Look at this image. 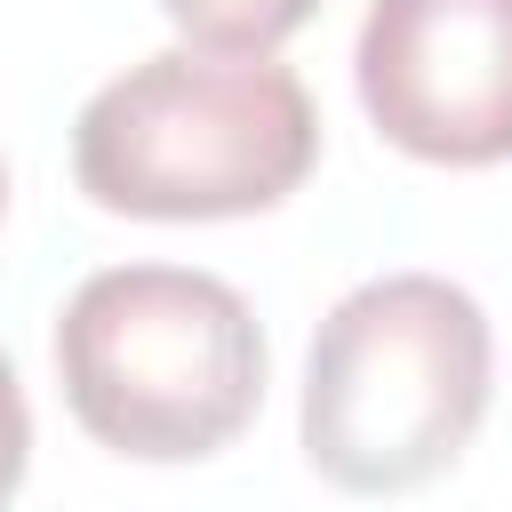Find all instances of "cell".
<instances>
[{"instance_id": "cell-1", "label": "cell", "mask_w": 512, "mask_h": 512, "mask_svg": "<svg viewBox=\"0 0 512 512\" xmlns=\"http://www.w3.org/2000/svg\"><path fill=\"white\" fill-rule=\"evenodd\" d=\"M320 152L312 96L272 56L160 48L104 80L72 120V176L120 216H248L304 184Z\"/></svg>"}, {"instance_id": "cell-2", "label": "cell", "mask_w": 512, "mask_h": 512, "mask_svg": "<svg viewBox=\"0 0 512 512\" xmlns=\"http://www.w3.org/2000/svg\"><path fill=\"white\" fill-rule=\"evenodd\" d=\"M56 376L120 456H216L264 400V336L232 280L192 264H112L72 288L56 320Z\"/></svg>"}, {"instance_id": "cell-3", "label": "cell", "mask_w": 512, "mask_h": 512, "mask_svg": "<svg viewBox=\"0 0 512 512\" xmlns=\"http://www.w3.org/2000/svg\"><path fill=\"white\" fill-rule=\"evenodd\" d=\"M488 408V312L440 272L360 280L304 360V456L352 496L456 464Z\"/></svg>"}, {"instance_id": "cell-4", "label": "cell", "mask_w": 512, "mask_h": 512, "mask_svg": "<svg viewBox=\"0 0 512 512\" xmlns=\"http://www.w3.org/2000/svg\"><path fill=\"white\" fill-rule=\"evenodd\" d=\"M352 72L400 152L448 168L512 160V0H376Z\"/></svg>"}, {"instance_id": "cell-5", "label": "cell", "mask_w": 512, "mask_h": 512, "mask_svg": "<svg viewBox=\"0 0 512 512\" xmlns=\"http://www.w3.org/2000/svg\"><path fill=\"white\" fill-rule=\"evenodd\" d=\"M168 24L216 56H272L320 0H160Z\"/></svg>"}, {"instance_id": "cell-6", "label": "cell", "mask_w": 512, "mask_h": 512, "mask_svg": "<svg viewBox=\"0 0 512 512\" xmlns=\"http://www.w3.org/2000/svg\"><path fill=\"white\" fill-rule=\"evenodd\" d=\"M24 456H32V408H24V392H16V368H8V352H0V504L16 496V480H24Z\"/></svg>"}, {"instance_id": "cell-7", "label": "cell", "mask_w": 512, "mask_h": 512, "mask_svg": "<svg viewBox=\"0 0 512 512\" xmlns=\"http://www.w3.org/2000/svg\"><path fill=\"white\" fill-rule=\"evenodd\" d=\"M0 192H8V176H0Z\"/></svg>"}]
</instances>
